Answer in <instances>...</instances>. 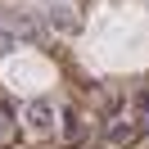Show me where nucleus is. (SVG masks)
<instances>
[{
	"mask_svg": "<svg viewBox=\"0 0 149 149\" xmlns=\"http://www.w3.org/2000/svg\"><path fill=\"white\" fill-rule=\"evenodd\" d=\"M54 118H59L54 100H27L23 104V122H27V131H36V136H50V131H54Z\"/></svg>",
	"mask_w": 149,
	"mask_h": 149,
	"instance_id": "obj_1",
	"label": "nucleus"
},
{
	"mask_svg": "<svg viewBox=\"0 0 149 149\" xmlns=\"http://www.w3.org/2000/svg\"><path fill=\"white\" fill-rule=\"evenodd\" d=\"M14 45H18V32H5V27H0V54L14 50Z\"/></svg>",
	"mask_w": 149,
	"mask_h": 149,
	"instance_id": "obj_2",
	"label": "nucleus"
},
{
	"mask_svg": "<svg viewBox=\"0 0 149 149\" xmlns=\"http://www.w3.org/2000/svg\"><path fill=\"white\" fill-rule=\"evenodd\" d=\"M0 131H5V122H0Z\"/></svg>",
	"mask_w": 149,
	"mask_h": 149,
	"instance_id": "obj_4",
	"label": "nucleus"
},
{
	"mask_svg": "<svg viewBox=\"0 0 149 149\" xmlns=\"http://www.w3.org/2000/svg\"><path fill=\"white\" fill-rule=\"evenodd\" d=\"M54 27H72V18H68V5H54Z\"/></svg>",
	"mask_w": 149,
	"mask_h": 149,
	"instance_id": "obj_3",
	"label": "nucleus"
}]
</instances>
